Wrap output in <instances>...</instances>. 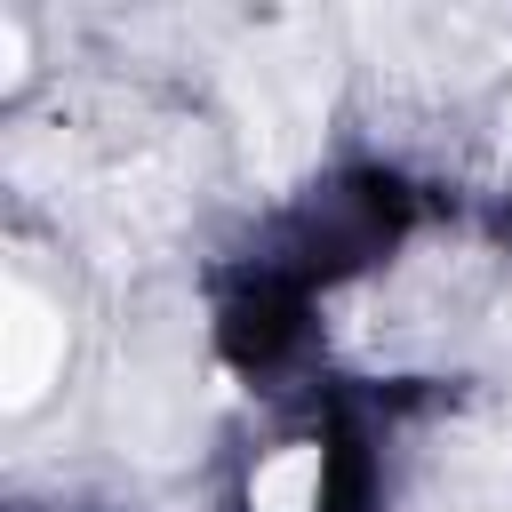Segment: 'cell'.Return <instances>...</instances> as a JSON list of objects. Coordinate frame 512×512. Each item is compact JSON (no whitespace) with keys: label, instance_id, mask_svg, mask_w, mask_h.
Segmentation results:
<instances>
[{"label":"cell","instance_id":"obj_2","mask_svg":"<svg viewBox=\"0 0 512 512\" xmlns=\"http://www.w3.org/2000/svg\"><path fill=\"white\" fill-rule=\"evenodd\" d=\"M256 64V96H248V136L272 144V136H304L320 96H328V72L312 56H248Z\"/></svg>","mask_w":512,"mask_h":512},{"label":"cell","instance_id":"obj_1","mask_svg":"<svg viewBox=\"0 0 512 512\" xmlns=\"http://www.w3.org/2000/svg\"><path fill=\"white\" fill-rule=\"evenodd\" d=\"M56 360H64L56 304L40 288L8 280V296H0V392H8V408H32L48 392V376H56Z\"/></svg>","mask_w":512,"mask_h":512},{"label":"cell","instance_id":"obj_3","mask_svg":"<svg viewBox=\"0 0 512 512\" xmlns=\"http://www.w3.org/2000/svg\"><path fill=\"white\" fill-rule=\"evenodd\" d=\"M248 512H320V448L296 440V448L264 456L248 480Z\"/></svg>","mask_w":512,"mask_h":512}]
</instances>
